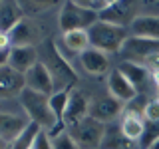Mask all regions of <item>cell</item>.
Wrapping results in <instances>:
<instances>
[{
	"label": "cell",
	"instance_id": "6da1fadb",
	"mask_svg": "<svg viewBox=\"0 0 159 149\" xmlns=\"http://www.w3.org/2000/svg\"><path fill=\"white\" fill-rule=\"evenodd\" d=\"M89 34V44L92 48L99 50L103 54H116L121 52L129 38V30L125 26H117V24H109L98 20L92 28L88 30Z\"/></svg>",
	"mask_w": 159,
	"mask_h": 149
},
{
	"label": "cell",
	"instance_id": "7a4b0ae2",
	"mask_svg": "<svg viewBox=\"0 0 159 149\" xmlns=\"http://www.w3.org/2000/svg\"><path fill=\"white\" fill-rule=\"evenodd\" d=\"M18 99H20V106L24 107V111H26L30 121L38 123V125L42 129H46V131H52V129L58 125L56 115H54L52 107H50V96L26 88Z\"/></svg>",
	"mask_w": 159,
	"mask_h": 149
},
{
	"label": "cell",
	"instance_id": "3957f363",
	"mask_svg": "<svg viewBox=\"0 0 159 149\" xmlns=\"http://www.w3.org/2000/svg\"><path fill=\"white\" fill-rule=\"evenodd\" d=\"M99 20V14L92 12L89 8L82 6L80 2H64L62 10H60V28L62 34L74 32V30H89Z\"/></svg>",
	"mask_w": 159,
	"mask_h": 149
},
{
	"label": "cell",
	"instance_id": "277c9868",
	"mask_svg": "<svg viewBox=\"0 0 159 149\" xmlns=\"http://www.w3.org/2000/svg\"><path fill=\"white\" fill-rule=\"evenodd\" d=\"M44 54H46L44 64L48 66L50 74L54 76V82H60L64 86V89H66V86L76 82V72L70 66V62H68V58L64 56V52L58 50L54 40H48V42L44 44Z\"/></svg>",
	"mask_w": 159,
	"mask_h": 149
},
{
	"label": "cell",
	"instance_id": "5b68a950",
	"mask_svg": "<svg viewBox=\"0 0 159 149\" xmlns=\"http://www.w3.org/2000/svg\"><path fill=\"white\" fill-rule=\"evenodd\" d=\"M106 125L102 121L93 117H86L82 123H78L76 127L68 129V133L74 137V141L78 143L82 149H102L103 137H106Z\"/></svg>",
	"mask_w": 159,
	"mask_h": 149
},
{
	"label": "cell",
	"instance_id": "8992f818",
	"mask_svg": "<svg viewBox=\"0 0 159 149\" xmlns=\"http://www.w3.org/2000/svg\"><path fill=\"white\" fill-rule=\"evenodd\" d=\"M26 88L34 89V92L46 93V96H54V88H56V82H54V76L50 74L48 66L40 60V62L34 66L32 70H28L26 74Z\"/></svg>",
	"mask_w": 159,
	"mask_h": 149
},
{
	"label": "cell",
	"instance_id": "52a82bcc",
	"mask_svg": "<svg viewBox=\"0 0 159 149\" xmlns=\"http://www.w3.org/2000/svg\"><path fill=\"white\" fill-rule=\"evenodd\" d=\"M0 89L2 97H20L26 89V76L10 66H0Z\"/></svg>",
	"mask_w": 159,
	"mask_h": 149
},
{
	"label": "cell",
	"instance_id": "ba28073f",
	"mask_svg": "<svg viewBox=\"0 0 159 149\" xmlns=\"http://www.w3.org/2000/svg\"><path fill=\"white\" fill-rule=\"evenodd\" d=\"M107 89H109V96L119 99L121 103L123 102H133V99L137 97V93H139L137 89L131 86V82H129L117 68L111 70L109 76H107Z\"/></svg>",
	"mask_w": 159,
	"mask_h": 149
},
{
	"label": "cell",
	"instance_id": "9c48e42d",
	"mask_svg": "<svg viewBox=\"0 0 159 149\" xmlns=\"http://www.w3.org/2000/svg\"><path fill=\"white\" fill-rule=\"evenodd\" d=\"M88 115H89V102H88V97L84 96L82 92H72L70 93L68 109H66V117H64L66 129L76 127L78 123H82Z\"/></svg>",
	"mask_w": 159,
	"mask_h": 149
},
{
	"label": "cell",
	"instance_id": "30bf717a",
	"mask_svg": "<svg viewBox=\"0 0 159 149\" xmlns=\"http://www.w3.org/2000/svg\"><path fill=\"white\" fill-rule=\"evenodd\" d=\"M127 58H137V60H149L159 54V40H147V38H135L129 36L125 46L121 50Z\"/></svg>",
	"mask_w": 159,
	"mask_h": 149
},
{
	"label": "cell",
	"instance_id": "8fae6325",
	"mask_svg": "<svg viewBox=\"0 0 159 149\" xmlns=\"http://www.w3.org/2000/svg\"><path fill=\"white\" fill-rule=\"evenodd\" d=\"M123 103L119 102V99L111 97V96H106V97H98L93 99L92 103H89V117L98 119V121H111L113 117L119 115V111H121Z\"/></svg>",
	"mask_w": 159,
	"mask_h": 149
},
{
	"label": "cell",
	"instance_id": "7c38bea8",
	"mask_svg": "<svg viewBox=\"0 0 159 149\" xmlns=\"http://www.w3.org/2000/svg\"><path fill=\"white\" fill-rule=\"evenodd\" d=\"M119 127H121L123 135H125L129 141H135V143L141 141L143 133H145V117H143V111L127 107L125 113H123V117H121Z\"/></svg>",
	"mask_w": 159,
	"mask_h": 149
},
{
	"label": "cell",
	"instance_id": "4fadbf2b",
	"mask_svg": "<svg viewBox=\"0 0 159 149\" xmlns=\"http://www.w3.org/2000/svg\"><path fill=\"white\" fill-rule=\"evenodd\" d=\"M28 123L24 117L20 115H14V113H6L4 111L0 115V137L6 145H12L16 139L22 135V131L28 127Z\"/></svg>",
	"mask_w": 159,
	"mask_h": 149
},
{
	"label": "cell",
	"instance_id": "5bb4252c",
	"mask_svg": "<svg viewBox=\"0 0 159 149\" xmlns=\"http://www.w3.org/2000/svg\"><path fill=\"white\" fill-rule=\"evenodd\" d=\"M129 34L135 38L159 40V16H151V14L133 16V22L129 24Z\"/></svg>",
	"mask_w": 159,
	"mask_h": 149
},
{
	"label": "cell",
	"instance_id": "9a60e30c",
	"mask_svg": "<svg viewBox=\"0 0 159 149\" xmlns=\"http://www.w3.org/2000/svg\"><path fill=\"white\" fill-rule=\"evenodd\" d=\"M117 70L131 82V86L139 93H143L147 89L149 79H151V72L147 70V66H141V64H135V62H121Z\"/></svg>",
	"mask_w": 159,
	"mask_h": 149
},
{
	"label": "cell",
	"instance_id": "2e32d148",
	"mask_svg": "<svg viewBox=\"0 0 159 149\" xmlns=\"http://www.w3.org/2000/svg\"><path fill=\"white\" fill-rule=\"evenodd\" d=\"M38 62H40L38 52H36L34 46H16V48H12V52H10V60H8L6 66L26 74L28 70H32Z\"/></svg>",
	"mask_w": 159,
	"mask_h": 149
},
{
	"label": "cell",
	"instance_id": "e0dca14e",
	"mask_svg": "<svg viewBox=\"0 0 159 149\" xmlns=\"http://www.w3.org/2000/svg\"><path fill=\"white\" fill-rule=\"evenodd\" d=\"M80 64H82V68L86 70L88 74H92V76H102V74L109 72L107 54L99 52L96 48H89L84 54H80Z\"/></svg>",
	"mask_w": 159,
	"mask_h": 149
},
{
	"label": "cell",
	"instance_id": "ac0fdd59",
	"mask_svg": "<svg viewBox=\"0 0 159 149\" xmlns=\"http://www.w3.org/2000/svg\"><path fill=\"white\" fill-rule=\"evenodd\" d=\"M22 20H24V10L20 2H10V0L0 2V28H2V34H10Z\"/></svg>",
	"mask_w": 159,
	"mask_h": 149
},
{
	"label": "cell",
	"instance_id": "d6986e66",
	"mask_svg": "<svg viewBox=\"0 0 159 149\" xmlns=\"http://www.w3.org/2000/svg\"><path fill=\"white\" fill-rule=\"evenodd\" d=\"M68 103H70V92L68 89H60L54 96H50V107H52L54 115H56V123H58L52 131H48L52 137H56L58 133L66 131V121H64V117H66Z\"/></svg>",
	"mask_w": 159,
	"mask_h": 149
},
{
	"label": "cell",
	"instance_id": "ffe728a7",
	"mask_svg": "<svg viewBox=\"0 0 159 149\" xmlns=\"http://www.w3.org/2000/svg\"><path fill=\"white\" fill-rule=\"evenodd\" d=\"M102 22H109V24H117V26H125V24L133 22L131 18V4L125 2H111L109 6L99 14Z\"/></svg>",
	"mask_w": 159,
	"mask_h": 149
},
{
	"label": "cell",
	"instance_id": "44dd1931",
	"mask_svg": "<svg viewBox=\"0 0 159 149\" xmlns=\"http://www.w3.org/2000/svg\"><path fill=\"white\" fill-rule=\"evenodd\" d=\"M8 38H10V42H12V48H16V46H32V44L38 40V34H36L34 24H30L28 20L24 18L22 22L8 34Z\"/></svg>",
	"mask_w": 159,
	"mask_h": 149
},
{
	"label": "cell",
	"instance_id": "7402d4cb",
	"mask_svg": "<svg viewBox=\"0 0 159 149\" xmlns=\"http://www.w3.org/2000/svg\"><path fill=\"white\" fill-rule=\"evenodd\" d=\"M62 42H64V48H68L72 54H78V56L92 48L88 30H74V32L62 34Z\"/></svg>",
	"mask_w": 159,
	"mask_h": 149
},
{
	"label": "cell",
	"instance_id": "603a6c76",
	"mask_svg": "<svg viewBox=\"0 0 159 149\" xmlns=\"http://www.w3.org/2000/svg\"><path fill=\"white\" fill-rule=\"evenodd\" d=\"M135 145H137L135 141H129L123 135L121 127H111V129H106L102 149H135Z\"/></svg>",
	"mask_w": 159,
	"mask_h": 149
},
{
	"label": "cell",
	"instance_id": "cb8c5ba5",
	"mask_svg": "<svg viewBox=\"0 0 159 149\" xmlns=\"http://www.w3.org/2000/svg\"><path fill=\"white\" fill-rule=\"evenodd\" d=\"M40 131H42V127H40L38 123L30 121L28 127L22 131V135L10 145V149H32V145H34V141H36V137H38Z\"/></svg>",
	"mask_w": 159,
	"mask_h": 149
},
{
	"label": "cell",
	"instance_id": "d4e9b609",
	"mask_svg": "<svg viewBox=\"0 0 159 149\" xmlns=\"http://www.w3.org/2000/svg\"><path fill=\"white\" fill-rule=\"evenodd\" d=\"M157 139H159V121H145V133L139 141L141 149H149Z\"/></svg>",
	"mask_w": 159,
	"mask_h": 149
},
{
	"label": "cell",
	"instance_id": "484cf974",
	"mask_svg": "<svg viewBox=\"0 0 159 149\" xmlns=\"http://www.w3.org/2000/svg\"><path fill=\"white\" fill-rule=\"evenodd\" d=\"M52 141H54V149H82L74 141V137L68 133V129L62 131V133H58L56 137H52Z\"/></svg>",
	"mask_w": 159,
	"mask_h": 149
},
{
	"label": "cell",
	"instance_id": "4316f807",
	"mask_svg": "<svg viewBox=\"0 0 159 149\" xmlns=\"http://www.w3.org/2000/svg\"><path fill=\"white\" fill-rule=\"evenodd\" d=\"M143 117L145 121H159V99L153 97L145 103V109H143Z\"/></svg>",
	"mask_w": 159,
	"mask_h": 149
},
{
	"label": "cell",
	"instance_id": "83f0119b",
	"mask_svg": "<svg viewBox=\"0 0 159 149\" xmlns=\"http://www.w3.org/2000/svg\"><path fill=\"white\" fill-rule=\"evenodd\" d=\"M32 149H54V141H52V135L46 131V129H42V131L38 133L36 141H34Z\"/></svg>",
	"mask_w": 159,
	"mask_h": 149
},
{
	"label": "cell",
	"instance_id": "f1b7e54d",
	"mask_svg": "<svg viewBox=\"0 0 159 149\" xmlns=\"http://www.w3.org/2000/svg\"><path fill=\"white\" fill-rule=\"evenodd\" d=\"M147 70H149L151 74H159V54L147 60Z\"/></svg>",
	"mask_w": 159,
	"mask_h": 149
},
{
	"label": "cell",
	"instance_id": "f546056e",
	"mask_svg": "<svg viewBox=\"0 0 159 149\" xmlns=\"http://www.w3.org/2000/svg\"><path fill=\"white\" fill-rule=\"evenodd\" d=\"M149 149H159V139H157V141H155V143H153V145H151V147H149Z\"/></svg>",
	"mask_w": 159,
	"mask_h": 149
}]
</instances>
